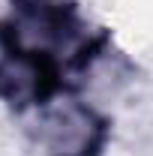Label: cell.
<instances>
[{"label":"cell","mask_w":153,"mask_h":156,"mask_svg":"<svg viewBox=\"0 0 153 156\" xmlns=\"http://www.w3.org/2000/svg\"><path fill=\"white\" fill-rule=\"evenodd\" d=\"M33 138L45 156H102L111 120L75 93H57L33 111Z\"/></svg>","instance_id":"cell-1"},{"label":"cell","mask_w":153,"mask_h":156,"mask_svg":"<svg viewBox=\"0 0 153 156\" xmlns=\"http://www.w3.org/2000/svg\"><path fill=\"white\" fill-rule=\"evenodd\" d=\"M6 72H9V48L0 36V93H3V81H6Z\"/></svg>","instance_id":"cell-2"}]
</instances>
